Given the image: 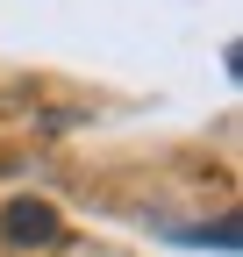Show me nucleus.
<instances>
[{
  "label": "nucleus",
  "mask_w": 243,
  "mask_h": 257,
  "mask_svg": "<svg viewBox=\"0 0 243 257\" xmlns=\"http://www.w3.org/2000/svg\"><path fill=\"white\" fill-rule=\"evenodd\" d=\"M0 236L8 243H50L57 236V207L50 200H8L0 207Z\"/></svg>",
  "instance_id": "f257e3e1"
},
{
  "label": "nucleus",
  "mask_w": 243,
  "mask_h": 257,
  "mask_svg": "<svg viewBox=\"0 0 243 257\" xmlns=\"http://www.w3.org/2000/svg\"><path fill=\"white\" fill-rule=\"evenodd\" d=\"M236 236H243V229H236V214H222L215 229H186V243H215V250H236Z\"/></svg>",
  "instance_id": "f03ea898"
}]
</instances>
